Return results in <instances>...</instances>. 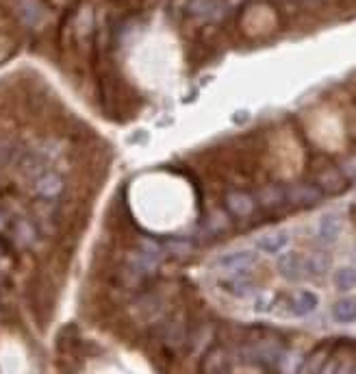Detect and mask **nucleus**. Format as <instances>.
I'll use <instances>...</instances> for the list:
<instances>
[{"instance_id":"obj_3","label":"nucleus","mask_w":356,"mask_h":374,"mask_svg":"<svg viewBox=\"0 0 356 374\" xmlns=\"http://www.w3.org/2000/svg\"><path fill=\"white\" fill-rule=\"evenodd\" d=\"M289 241H291V235L289 231H283V229H278V231H268V233H261L256 239H254V248L258 253H263V255H280V253H285L287 246H289Z\"/></svg>"},{"instance_id":"obj_7","label":"nucleus","mask_w":356,"mask_h":374,"mask_svg":"<svg viewBox=\"0 0 356 374\" xmlns=\"http://www.w3.org/2000/svg\"><path fill=\"white\" fill-rule=\"evenodd\" d=\"M278 272L285 280H291V283L293 280H300L304 276V257L295 250L285 253L278 259Z\"/></svg>"},{"instance_id":"obj_17","label":"nucleus","mask_w":356,"mask_h":374,"mask_svg":"<svg viewBox=\"0 0 356 374\" xmlns=\"http://www.w3.org/2000/svg\"><path fill=\"white\" fill-rule=\"evenodd\" d=\"M287 202V190H278V187H270L261 194V204L265 207H278V204Z\"/></svg>"},{"instance_id":"obj_2","label":"nucleus","mask_w":356,"mask_h":374,"mask_svg":"<svg viewBox=\"0 0 356 374\" xmlns=\"http://www.w3.org/2000/svg\"><path fill=\"white\" fill-rule=\"evenodd\" d=\"M219 290L224 294H229L233 298H248L256 292L254 280L250 278L248 270H241V272H231V276L222 278L219 280Z\"/></svg>"},{"instance_id":"obj_11","label":"nucleus","mask_w":356,"mask_h":374,"mask_svg":"<svg viewBox=\"0 0 356 374\" xmlns=\"http://www.w3.org/2000/svg\"><path fill=\"white\" fill-rule=\"evenodd\" d=\"M330 315H332V320L336 324H354L356 322V301H352V298H339L332 309H330Z\"/></svg>"},{"instance_id":"obj_10","label":"nucleus","mask_w":356,"mask_h":374,"mask_svg":"<svg viewBox=\"0 0 356 374\" xmlns=\"http://www.w3.org/2000/svg\"><path fill=\"white\" fill-rule=\"evenodd\" d=\"M346 181H348V177L341 170L328 167V170H324L320 177H317V187H320L324 194H336L346 187Z\"/></svg>"},{"instance_id":"obj_12","label":"nucleus","mask_w":356,"mask_h":374,"mask_svg":"<svg viewBox=\"0 0 356 374\" xmlns=\"http://www.w3.org/2000/svg\"><path fill=\"white\" fill-rule=\"evenodd\" d=\"M330 270V257L324 253H311L309 257H304V274L320 278Z\"/></svg>"},{"instance_id":"obj_8","label":"nucleus","mask_w":356,"mask_h":374,"mask_svg":"<svg viewBox=\"0 0 356 374\" xmlns=\"http://www.w3.org/2000/svg\"><path fill=\"white\" fill-rule=\"evenodd\" d=\"M324 192L320 190L317 185H295V187H289L287 190V202L291 204H317L322 200Z\"/></svg>"},{"instance_id":"obj_20","label":"nucleus","mask_w":356,"mask_h":374,"mask_svg":"<svg viewBox=\"0 0 356 374\" xmlns=\"http://www.w3.org/2000/svg\"><path fill=\"white\" fill-rule=\"evenodd\" d=\"M11 153H13L11 144H7V142H0V167H3V165L11 159Z\"/></svg>"},{"instance_id":"obj_16","label":"nucleus","mask_w":356,"mask_h":374,"mask_svg":"<svg viewBox=\"0 0 356 374\" xmlns=\"http://www.w3.org/2000/svg\"><path fill=\"white\" fill-rule=\"evenodd\" d=\"M15 9H17V13L22 15V20L26 24H31V27L40 22V17H42V9H40V5L35 3V0H17Z\"/></svg>"},{"instance_id":"obj_9","label":"nucleus","mask_w":356,"mask_h":374,"mask_svg":"<svg viewBox=\"0 0 356 374\" xmlns=\"http://www.w3.org/2000/svg\"><path fill=\"white\" fill-rule=\"evenodd\" d=\"M226 209L237 218H248L256 209V198L246 192H233L226 196Z\"/></svg>"},{"instance_id":"obj_1","label":"nucleus","mask_w":356,"mask_h":374,"mask_svg":"<svg viewBox=\"0 0 356 374\" xmlns=\"http://www.w3.org/2000/svg\"><path fill=\"white\" fill-rule=\"evenodd\" d=\"M258 261V253L252 248H239V250H231L224 253L215 259V268L224 270V272H241V270H250L252 266H256Z\"/></svg>"},{"instance_id":"obj_4","label":"nucleus","mask_w":356,"mask_h":374,"mask_svg":"<svg viewBox=\"0 0 356 374\" xmlns=\"http://www.w3.org/2000/svg\"><path fill=\"white\" fill-rule=\"evenodd\" d=\"M291 315L295 317H309L317 311L320 307V296H317L313 290H295L289 296V303H287Z\"/></svg>"},{"instance_id":"obj_6","label":"nucleus","mask_w":356,"mask_h":374,"mask_svg":"<svg viewBox=\"0 0 356 374\" xmlns=\"http://www.w3.org/2000/svg\"><path fill=\"white\" fill-rule=\"evenodd\" d=\"M341 229H343L341 216L336 211H326V214H322L320 222H317V239H320L322 244L330 246L339 239Z\"/></svg>"},{"instance_id":"obj_14","label":"nucleus","mask_w":356,"mask_h":374,"mask_svg":"<svg viewBox=\"0 0 356 374\" xmlns=\"http://www.w3.org/2000/svg\"><path fill=\"white\" fill-rule=\"evenodd\" d=\"M278 296L274 292H254L252 294V311L254 313H272L276 309Z\"/></svg>"},{"instance_id":"obj_21","label":"nucleus","mask_w":356,"mask_h":374,"mask_svg":"<svg viewBox=\"0 0 356 374\" xmlns=\"http://www.w3.org/2000/svg\"><path fill=\"white\" fill-rule=\"evenodd\" d=\"M5 259H7V246L3 244V239H0V266H3Z\"/></svg>"},{"instance_id":"obj_13","label":"nucleus","mask_w":356,"mask_h":374,"mask_svg":"<svg viewBox=\"0 0 356 374\" xmlns=\"http://www.w3.org/2000/svg\"><path fill=\"white\" fill-rule=\"evenodd\" d=\"M332 283H334L336 292H352L356 287V268H352V266L336 268L332 274Z\"/></svg>"},{"instance_id":"obj_15","label":"nucleus","mask_w":356,"mask_h":374,"mask_svg":"<svg viewBox=\"0 0 356 374\" xmlns=\"http://www.w3.org/2000/svg\"><path fill=\"white\" fill-rule=\"evenodd\" d=\"M219 3L217 0H192L189 3V13L196 15V17H215L219 13Z\"/></svg>"},{"instance_id":"obj_19","label":"nucleus","mask_w":356,"mask_h":374,"mask_svg":"<svg viewBox=\"0 0 356 374\" xmlns=\"http://www.w3.org/2000/svg\"><path fill=\"white\" fill-rule=\"evenodd\" d=\"M341 172H343L348 179H354V177H356V155L350 157V159L341 165Z\"/></svg>"},{"instance_id":"obj_5","label":"nucleus","mask_w":356,"mask_h":374,"mask_svg":"<svg viewBox=\"0 0 356 374\" xmlns=\"http://www.w3.org/2000/svg\"><path fill=\"white\" fill-rule=\"evenodd\" d=\"M63 187H65V183L57 172H50V170L46 172L44 170V172H40V177H37V181H35V194L44 200H57L63 194Z\"/></svg>"},{"instance_id":"obj_18","label":"nucleus","mask_w":356,"mask_h":374,"mask_svg":"<svg viewBox=\"0 0 356 374\" xmlns=\"http://www.w3.org/2000/svg\"><path fill=\"white\" fill-rule=\"evenodd\" d=\"M229 357H226V352L224 350H213L207 361H204V370H209V372H219V370H229Z\"/></svg>"}]
</instances>
